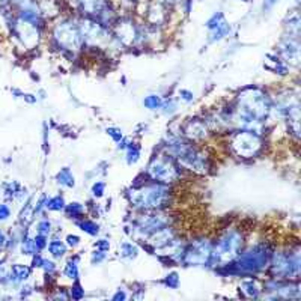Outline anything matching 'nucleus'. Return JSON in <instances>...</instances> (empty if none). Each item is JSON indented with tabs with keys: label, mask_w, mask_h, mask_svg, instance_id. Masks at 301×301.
I'll use <instances>...</instances> for the list:
<instances>
[{
	"label": "nucleus",
	"mask_w": 301,
	"mask_h": 301,
	"mask_svg": "<svg viewBox=\"0 0 301 301\" xmlns=\"http://www.w3.org/2000/svg\"><path fill=\"white\" fill-rule=\"evenodd\" d=\"M285 27H286V30L289 32L291 36H297L298 38V33H300V17H298V12H294L292 15L288 17V20L285 21Z\"/></svg>",
	"instance_id": "24"
},
{
	"label": "nucleus",
	"mask_w": 301,
	"mask_h": 301,
	"mask_svg": "<svg viewBox=\"0 0 301 301\" xmlns=\"http://www.w3.org/2000/svg\"><path fill=\"white\" fill-rule=\"evenodd\" d=\"M95 247H96L98 250L109 252V249H110V243H109L107 240H98V241H96V244H95Z\"/></svg>",
	"instance_id": "44"
},
{
	"label": "nucleus",
	"mask_w": 301,
	"mask_h": 301,
	"mask_svg": "<svg viewBox=\"0 0 301 301\" xmlns=\"http://www.w3.org/2000/svg\"><path fill=\"white\" fill-rule=\"evenodd\" d=\"M65 213L69 219H81L83 216V205L78 202H71L65 205Z\"/></svg>",
	"instance_id": "29"
},
{
	"label": "nucleus",
	"mask_w": 301,
	"mask_h": 301,
	"mask_svg": "<svg viewBox=\"0 0 301 301\" xmlns=\"http://www.w3.org/2000/svg\"><path fill=\"white\" fill-rule=\"evenodd\" d=\"M5 241H6V235L0 231V247H3L5 246Z\"/></svg>",
	"instance_id": "49"
},
{
	"label": "nucleus",
	"mask_w": 301,
	"mask_h": 301,
	"mask_svg": "<svg viewBox=\"0 0 301 301\" xmlns=\"http://www.w3.org/2000/svg\"><path fill=\"white\" fill-rule=\"evenodd\" d=\"M106 133L116 142V143H119L122 139H124V134H122V131L119 130V128H116V127H109V128H106Z\"/></svg>",
	"instance_id": "36"
},
{
	"label": "nucleus",
	"mask_w": 301,
	"mask_h": 301,
	"mask_svg": "<svg viewBox=\"0 0 301 301\" xmlns=\"http://www.w3.org/2000/svg\"><path fill=\"white\" fill-rule=\"evenodd\" d=\"M47 200H48V196H47V194H42V196L38 199L36 205L33 207V216H39V214H42L44 211H47Z\"/></svg>",
	"instance_id": "32"
},
{
	"label": "nucleus",
	"mask_w": 301,
	"mask_h": 301,
	"mask_svg": "<svg viewBox=\"0 0 301 301\" xmlns=\"http://www.w3.org/2000/svg\"><path fill=\"white\" fill-rule=\"evenodd\" d=\"M41 268L44 270V273L47 276H51L53 273H56V264L53 261H48V259H44V264H42Z\"/></svg>",
	"instance_id": "40"
},
{
	"label": "nucleus",
	"mask_w": 301,
	"mask_h": 301,
	"mask_svg": "<svg viewBox=\"0 0 301 301\" xmlns=\"http://www.w3.org/2000/svg\"><path fill=\"white\" fill-rule=\"evenodd\" d=\"M83 42H90V44H99L107 39L109 33L106 26H103L99 21H95L92 18H83L78 24Z\"/></svg>",
	"instance_id": "11"
},
{
	"label": "nucleus",
	"mask_w": 301,
	"mask_h": 301,
	"mask_svg": "<svg viewBox=\"0 0 301 301\" xmlns=\"http://www.w3.org/2000/svg\"><path fill=\"white\" fill-rule=\"evenodd\" d=\"M44 259H45V258H42L41 253L32 255V268H41L42 264H44Z\"/></svg>",
	"instance_id": "41"
},
{
	"label": "nucleus",
	"mask_w": 301,
	"mask_h": 301,
	"mask_svg": "<svg viewBox=\"0 0 301 301\" xmlns=\"http://www.w3.org/2000/svg\"><path fill=\"white\" fill-rule=\"evenodd\" d=\"M11 214H12V211H11L8 204H0V223L9 220Z\"/></svg>",
	"instance_id": "38"
},
{
	"label": "nucleus",
	"mask_w": 301,
	"mask_h": 301,
	"mask_svg": "<svg viewBox=\"0 0 301 301\" xmlns=\"http://www.w3.org/2000/svg\"><path fill=\"white\" fill-rule=\"evenodd\" d=\"M271 109V99L264 90L258 87H249L238 95L237 109L234 110V121L243 130L258 131V127L268 118Z\"/></svg>",
	"instance_id": "1"
},
{
	"label": "nucleus",
	"mask_w": 301,
	"mask_h": 301,
	"mask_svg": "<svg viewBox=\"0 0 301 301\" xmlns=\"http://www.w3.org/2000/svg\"><path fill=\"white\" fill-rule=\"evenodd\" d=\"M167 226H169V219L160 214L158 211H155V213H149L139 217L133 225L131 235L137 240H148L151 235H154L155 232Z\"/></svg>",
	"instance_id": "9"
},
{
	"label": "nucleus",
	"mask_w": 301,
	"mask_h": 301,
	"mask_svg": "<svg viewBox=\"0 0 301 301\" xmlns=\"http://www.w3.org/2000/svg\"><path fill=\"white\" fill-rule=\"evenodd\" d=\"M148 176L161 184H170L179 179L181 176V166L176 163V160L172 155H158L151 160L146 169Z\"/></svg>",
	"instance_id": "5"
},
{
	"label": "nucleus",
	"mask_w": 301,
	"mask_h": 301,
	"mask_svg": "<svg viewBox=\"0 0 301 301\" xmlns=\"http://www.w3.org/2000/svg\"><path fill=\"white\" fill-rule=\"evenodd\" d=\"M32 292H33V288H32V286H23V288H21V292H20V297H29Z\"/></svg>",
	"instance_id": "46"
},
{
	"label": "nucleus",
	"mask_w": 301,
	"mask_h": 301,
	"mask_svg": "<svg viewBox=\"0 0 301 301\" xmlns=\"http://www.w3.org/2000/svg\"><path fill=\"white\" fill-rule=\"evenodd\" d=\"M179 98L181 99H184L185 103H191L193 101V93L190 92V90H185V89H182V90H179Z\"/></svg>",
	"instance_id": "43"
},
{
	"label": "nucleus",
	"mask_w": 301,
	"mask_h": 301,
	"mask_svg": "<svg viewBox=\"0 0 301 301\" xmlns=\"http://www.w3.org/2000/svg\"><path fill=\"white\" fill-rule=\"evenodd\" d=\"M276 2H277V0H265V2H264V9H270V8H273V6L276 5Z\"/></svg>",
	"instance_id": "48"
},
{
	"label": "nucleus",
	"mask_w": 301,
	"mask_h": 301,
	"mask_svg": "<svg viewBox=\"0 0 301 301\" xmlns=\"http://www.w3.org/2000/svg\"><path fill=\"white\" fill-rule=\"evenodd\" d=\"M116 36L118 39L125 44V45H133L134 42L139 41V38L142 36L140 35V30L139 27L131 21V20H122L118 23L116 26Z\"/></svg>",
	"instance_id": "14"
},
{
	"label": "nucleus",
	"mask_w": 301,
	"mask_h": 301,
	"mask_svg": "<svg viewBox=\"0 0 301 301\" xmlns=\"http://www.w3.org/2000/svg\"><path fill=\"white\" fill-rule=\"evenodd\" d=\"M240 289H241V291L246 294V297H249V298H258V297L261 295L259 286H258V283L253 282V280H244V282L241 283Z\"/></svg>",
	"instance_id": "23"
},
{
	"label": "nucleus",
	"mask_w": 301,
	"mask_h": 301,
	"mask_svg": "<svg viewBox=\"0 0 301 301\" xmlns=\"http://www.w3.org/2000/svg\"><path fill=\"white\" fill-rule=\"evenodd\" d=\"M161 104H163L161 96H160V95H155V93L148 95V96L143 99V106H145L148 110H152V112L160 110V109H161Z\"/></svg>",
	"instance_id": "27"
},
{
	"label": "nucleus",
	"mask_w": 301,
	"mask_h": 301,
	"mask_svg": "<svg viewBox=\"0 0 301 301\" xmlns=\"http://www.w3.org/2000/svg\"><path fill=\"white\" fill-rule=\"evenodd\" d=\"M160 110H163V113L164 115H172V113H175L176 112V103H175V99H166V101H163V104H161V109Z\"/></svg>",
	"instance_id": "35"
},
{
	"label": "nucleus",
	"mask_w": 301,
	"mask_h": 301,
	"mask_svg": "<svg viewBox=\"0 0 301 301\" xmlns=\"http://www.w3.org/2000/svg\"><path fill=\"white\" fill-rule=\"evenodd\" d=\"M47 249H48V253H50L54 259H60V258H63L65 253H66V244H65L63 241L57 240V238L48 241Z\"/></svg>",
	"instance_id": "20"
},
{
	"label": "nucleus",
	"mask_w": 301,
	"mask_h": 301,
	"mask_svg": "<svg viewBox=\"0 0 301 301\" xmlns=\"http://www.w3.org/2000/svg\"><path fill=\"white\" fill-rule=\"evenodd\" d=\"M90 193H92V196H93L95 199L103 197L104 193H106V182H103V181H95L93 185H92V188H90Z\"/></svg>",
	"instance_id": "31"
},
{
	"label": "nucleus",
	"mask_w": 301,
	"mask_h": 301,
	"mask_svg": "<svg viewBox=\"0 0 301 301\" xmlns=\"http://www.w3.org/2000/svg\"><path fill=\"white\" fill-rule=\"evenodd\" d=\"M77 226L83 231V232H86L87 235H92V237H95V235H98V232H99V228H98V225L95 223V222H92V220H84V219H81V220H77Z\"/></svg>",
	"instance_id": "26"
},
{
	"label": "nucleus",
	"mask_w": 301,
	"mask_h": 301,
	"mask_svg": "<svg viewBox=\"0 0 301 301\" xmlns=\"http://www.w3.org/2000/svg\"><path fill=\"white\" fill-rule=\"evenodd\" d=\"M271 249L265 243L252 246L244 253H240L232 262L219 268L220 274L225 276H252L258 274L268 265L271 259Z\"/></svg>",
	"instance_id": "2"
},
{
	"label": "nucleus",
	"mask_w": 301,
	"mask_h": 301,
	"mask_svg": "<svg viewBox=\"0 0 301 301\" xmlns=\"http://www.w3.org/2000/svg\"><path fill=\"white\" fill-rule=\"evenodd\" d=\"M65 199L62 194H56L53 197H48L47 200V211H53V213H57V211H62L65 210Z\"/></svg>",
	"instance_id": "25"
},
{
	"label": "nucleus",
	"mask_w": 301,
	"mask_h": 301,
	"mask_svg": "<svg viewBox=\"0 0 301 301\" xmlns=\"http://www.w3.org/2000/svg\"><path fill=\"white\" fill-rule=\"evenodd\" d=\"M262 145L264 142L261 134L253 130H241L231 140L232 151L243 158H252L258 155V152L262 149Z\"/></svg>",
	"instance_id": "7"
},
{
	"label": "nucleus",
	"mask_w": 301,
	"mask_h": 301,
	"mask_svg": "<svg viewBox=\"0 0 301 301\" xmlns=\"http://www.w3.org/2000/svg\"><path fill=\"white\" fill-rule=\"evenodd\" d=\"M53 39L60 48H65L69 51L78 50L83 44V36H81L78 24L72 23L68 18H63L57 24H54Z\"/></svg>",
	"instance_id": "6"
},
{
	"label": "nucleus",
	"mask_w": 301,
	"mask_h": 301,
	"mask_svg": "<svg viewBox=\"0 0 301 301\" xmlns=\"http://www.w3.org/2000/svg\"><path fill=\"white\" fill-rule=\"evenodd\" d=\"M33 243H35V247H36V250H38V253H39V252H42L44 249H47L48 237H44V235L36 234V235L33 237Z\"/></svg>",
	"instance_id": "34"
},
{
	"label": "nucleus",
	"mask_w": 301,
	"mask_h": 301,
	"mask_svg": "<svg viewBox=\"0 0 301 301\" xmlns=\"http://www.w3.org/2000/svg\"><path fill=\"white\" fill-rule=\"evenodd\" d=\"M63 276L71 279V280H78L80 270H78V258L77 256L68 259V262H66L65 268H63Z\"/></svg>",
	"instance_id": "21"
},
{
	"label": "nucleus",
	"mask_w": 301,
	"mask_h": 301,
	"mask_svg": "<svg viewBox=\"0 0 301 301\" xmlns=\"http://www.w3.org/2000/svg\"><path fill=\"white\" fill-rule=\"evenodd\" d=\"M56 182L65 188H72L75 185V178L68 167H63L56 173Z\"/></svg>",
	"instance_id": "19"
},
{
	"label": "nucleus",
	"mask_w": 301,
	"mask_h": 301,
	"mask_svg": "<svg viewBox=\"0 0 301 301\" xmlns=\"http://www.w3.org/2000/svg\"><path fill=\"white\" fill-rule=\"evenodd\" d=\"M211 255H213V244L205 240H194L188 247L184 249L181 256V262L187 267H205L211 265Z\"/></svg>",
	"instance_id": "8"
},
{
	"label": "nucleus",
	"mask_w": 301,
	"mask_h": 301,
	"mask_svg": "<svg viewBox=\"0 0 301 301\" xmlns=\"http://www.w3.org/2000/svg\"><path fill=\"white\" fill-rule=\"evenodd\" d=\"M125 151H127V154H125V160H127L128 164H136V163L140 160V146L130 143L128 148H127Z\"/></svg>",
	"instance_id": "28"
},
{
	"label": "nucleus",
	"mask_w": 301,
	"mask_h": 301,
	"mask_svg": "<svg viewBox=\"0 0 301 301\" xmlns=\"http://www.w3.org/2000/svg\"><path fill=\"white\" fill-rule=\"evenodd\" d=\"M207 29L210 32V41H222L231 33V24L228 23L226 17L223 12H216L208 21H207Z\"/></svg>",
	"instance_id": "12"
},
{
	"label": "nucleus",
	"mask_w": 301,
	"mask_h": 301,
	"mask_svg": "<svg viewBox=\"0 0 301 301\" xmlns=\"http://www.w3.org/2000/svg\"><path fill=\"white\" fill-rule=\"evenodd\" d=\"M119 253H121V258H122V259L133 261V259L137 258L139 249H137V246H134L133 243L125 241V243H122V244L119 246Z\"/></svg>",
	"instance_id": "22"
},
{
	"label": "nucleus",
	"mask_w": 301,
	"mask_h": 301,
	"mask_svg": "<svg viewBox=\"0 0 301 301\" xmlns=\"http://www.w3.org/2000/svg\"><path fill=\"white\" fill-rule=\"evenodd\" d=\"M271 271L277 277L292 279L300 276V253H274L271 255Z\"/></svg>",
	"instance_id": "10"
},
{
	"label": "nucleus",
	"mask_w": 301,
	"mask_h": 301,
	"mask_svg": "<svg viewBox=\"0 0 301 301\" xmlns=\"http://www.w3.org/2000/svg\"><path fill=\"white\" fill-rule=\"evenodd\" d=\"M241 247H243V234L237 229L226 231L213 246L211 265L223 267L232 262L240 255Z\"/></svg>",
	"instance_id": "4"
},
{
	"label": "nucleus",
	"mask_w": 301,
	"mask_h": 301,
	"mask_svg": "<svg viewBox=\"0 0 301 301\" xmlns=\"http://www.w3.org/2000/svg\"><path fill=\"white\" fill-rule=\"evenodd\" d=\"M51 222L48 219H41L36 225V234L39 235H44V237H48L51 234Z\"/></svg>",
	"instance_id": "30"
},
{
	"label": "nucleus",
	"mask_w": 301,
	"mask_h": 301,
	"mask_svg": "<svg viewBox=\"0 0 301 301\" xmlns=\"http://www.w3.org/2000/svg\"><path fill=\"white\" fill-rule=\"evenodd\" d=\"M3 191H5V197L8 200H24V197L27 196V188L23 187L20 182L17 181H9L3 185Z\"/></svg>",
	"instance_id": "16"
},
{
	"label": "nucleus",
	"mask_w": 301,
	"mask_h": 301,
	"mask_svg": "<svg viewBox=\"0 0 301 301\" xmlns=\"http://www.w3.org/2000/svg\"><path fill=\"white\" fill-rule=\"evenodd\" d=\"M279 53L282 54V57L285 59V62L297 66L300 62V44H298V38L297 36H288L285 38L280 45H279Z\"/></svg>",
	"instance_id": "13"
},
{
	"label": "nucleus",
	"mask_w": 301,
	"mask_h": 301,
	"mask_svg": "<svg viewBox=\"0 0 301 301\" xmlns=\"http://www.w3.org/2000/svg\"><path fill=\"white\" fill-rule=\"evenodd\" d=\"M125 298H127V294H125V291H124V289H122V291L119 289V291H118V292H116V294L112 297V300H125Z\"/></svg>",
	"instance_id": "47"
},
{
	"label": "nucleus",
	"mask_w": 301,
	"mask_h": 301,
	"mask_svg": "<svg viewBox=\"0 0 301 301\" xmlns=\"http://www.w3.org/2000/svg\"><path fill=\"white\" fill-rule=\"evenodd\" d=\"M128 2H137V0H128Z\"/></svg>",
	"instance_id": "50"
},
{
	"label": "nucleus",
	"mask_w": 301,
	"mask_h": 301,
	"mask_svg": "<svg viewBox=\"0 0 301 301\" xmlns=\"http://www.w3.org/2000/svg\"><path fill=\"white\" fill-rule=\"evenodd\" d=\"M66 246L75 249L77 246H80V238H78L77 235H71V234H69V235L66 237Z\"/></svg>",
	"instance_id": "42"
},
{
	"label": "nucleus",
	"mask_w": 301,
	"mask_h": 301,
	"mask_svg": "<svg viewBox=\"0 0 301 301\" xmlns=\"http://www.w3.org/2000/svg\"><path fill=\"white\" fill-rule=\"evenodd\" d=\"M77 2L80 8L89 15H99L107 8L106 0H77Z\"/></svg>",
	"instance_id": "18"
},
{
	"label": "nucleus",
	"mask_w": 301,
	"mask_h": 301,
	"mask_svg": "<svg viewBox=\"0 0 301 301\" xmlns=\"http://www.w3.org/2000/svg\"><path fill=\"white\" fill-rule=\"evenodd\" d=\"M71 297L74 300H81L84 297V289L81 288V285L78 282H75L71 288Z\"/></svg>",
	"instance_id": "37"
},
{
	"label": "nucleus",
	"mask_w": 301,
	"mask_h": 301,
	"mask_svg": "<svg viewBox=\"0 0 301 301\" xmlns=\"http://www.w3.org/2000/svg\"><path fill=\"white\" fill-rule=\"evenodd\" d=\"M107 258V255H106V252H103V250H95L93 253H92V256H90V261H92V264H101L104 259Z\"/></svg>",
	"instance_id": "39"
},
{
	"label": "nucleus",
	"mask_w": 301,
	"mask_h": 301,
	"mask_svg": "<svg viewBox=\"0 0 301 301\" xmlns=\"http://www.w3.org/2000/svg\"><path fill=\"white\" fill-rule=\"evenodd\" d=\"M170 188L167 184L148 182L142 185H133L127 193L131 207L140 211H161L170 204Z\"/></svg>",
	"instance_id": "3"
},
{
	"label": "nucleus",
	"mask_w": 301,
	"mask_h": 301,
	"mask_svg": "<svg viewBox=\"0 0 301 301\" xmlns=\"http://www.w3.org/2000/svg\"><path fill=\"white\" fill-rule=\"evenodd\" d=\"M26 103H29V104H35L36 101H38V98L35 96V95H32V93H23V96H21Z\"/></svg>",
	"instance_id": "45"
},
{
	"label": "nucleus",
	"mask_w": 301,
	"mask_h": 301,
	"mask_svg": "<svg viewBox=\"0 0 301 301\" xmlns=\"http://www.w3.org/2000/svg\"><path fill=\"white\" fill-rule=\"evenodd\" d=\"M32 274V268L24 265V264H12L9 268V276H11V285H21L26 280H29Z\"/></svg>",
	"instance_id": "17"
},
{
	"label": "nucleus",
	"mask_w": 301,
	"mask_h": 301,
	"mask_svg": "<svg viewBox=\"0 0 301 301\" xmlns=\"http://www.w3.org/2000/svg\"><path fill=\"white\" fill-rule=\"evenodd\" d=\"M164 285L167 288H170V289H178V286H179V276H178V273L167 274L166 279H164Z\"/></svg>",
	"instance_id": "33"
},
{
	"label": "nucleus",
	"mask_w": 301,
	"mask_h": 301,
	"mask_svg": "<svg viewBox=\"0 0 301 301\" xmlns=\"http://www.w3.org/2000/svg\"><path fill=\"white\" fill-rule=\"evenodd\" d=\"M243 2H249V0H243Z\"/></svg>",
	"instance_id": "51"
},
{
	"label": "nucleus",
	"mask_w": 301,
	"mask_h": 301,
	"mask_svg": "<svg viewBox=\"0 0 301 301\" xmlns=\"http://www.w3.org/2000/svg\"><path fill=\"white\" fill-rule=\"evenodd\" d=\"M184 136L190 140H202L207 137V124L202 119H190L182 127Z\"/></svg>",
	"instance_id": "15"
}]
</instances>
